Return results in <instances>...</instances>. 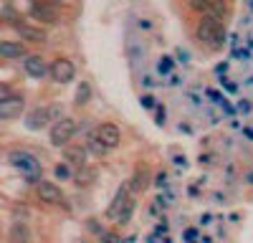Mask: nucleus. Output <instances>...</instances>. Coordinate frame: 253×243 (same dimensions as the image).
Masks as SVG:
<instances>
[{"label":"nucleus","mask_w":253,"mask_h":243,"mask_svg":"<svg viewBox=\"0 0 253 243\" xmlns=\"http://www.w3.org/2000/svg\"><path fill=\"white\" fill-rule=\"evenodd\" d=\"M10 165L26 177V182H38V177H41V162L31 152H26V150L10 152Z\"/></svg>","instance_id":"obj_1"},{"label":"nucleus","mask_w":253,"mask_h":243,"mask_svg":"<svg viewBox=\"0 0 253 243\" xmlns=\"http://www.w3.org/2000/svg\"><path fill=\"white\" fill-rule=\"evenodd\" d=\"M198 38L203 40V43H208V46L220 48L223 40H225V28H223V23H220L218 18L205 15L200 20V26H198Z\"/></svg>","instance_id":"obj_2"},{"label":"nucleus","mask_w":253,"mask_h":243,"mask_svg":"<svg viewBox=\"0 0 253 243\" xmlns=\"http://www.w3.org/2000/svg\"><path fill=\"white\" fill-rule=\"evenodd\" d=\"M74 134H76V122L69 119V117H63V119H58L56 124L51 127V145L66 150V145L71 142Z\"/></svg>","instance_id":"obj_3"},{"label":"nucleus","mask_w":253,"mask_h":243,"mask_svg":"<svg viewBox=\"0 0 253 243\" xmlns=\"http://www.w3.org/2000/svg\"><path fill=\"white\" fill-rule=\"evenodd\" d=\"M61 114V107L58 104H53V107H36V109H31L28 114H26V127L28 129H43L48 122L53 119V117H58Z\"/></svg>","instance_id":"obj_4"},{"label":"nucleus","mask_w":253,"mask_h":243,"mask_svg":"<svg viewBox=\"0 0 253 243\" xmlns=\"http://www.w3.org/2000/svg\"><path fill=\"white\" fill-rule=\"evenodd\" d=\"M126 190H129V185H122L119 188V193L114 195V200H112V205L107 208V218H112V220H119L122 218V213L129 208V202H132V198L126 195Z\"/></svg>","instance_id":"obj_5"},{"label":"nucleus","mask_w":253,"mask_h":243,"mask_svg":"<svg viewBox=\"0 0 253 243\" xmlns=\"http://www.w3.org/2000/svg\"><path fill=\"white\" fill-rule=\"evenodd\" d=\"M74 74H76V69H74V64L69 58H58V61L51 64V76H53V81H58V84H69V81L74 79Z\"/></svg>","instance_id":"obj_6"},{"label":"nucleus","mask_w":253,"mask_h":243,"mask_svg":"<svg viewBox=\"0 0 253 243\" xmlns=\"http://www.w3.org/2000/svg\"><path fill=\"white\" fill-rule=\"evenodd\" d=\"M31 15L38 20V23H43V26H51V23H56L58 20V15H56V10H53V5L51 3H31Z\"/></svg>","instance_id":"obj_7"},{"label":"nucleus","mask_w":253,"mask_h":243,"mask_svg":"<svg viewBox=\"0 0 253 243\" xmlns=\"http://www.w3.org/2000/svg\"><path fill=\"white\" fill-rule=\"evenodd\" d=\"M96 137H99V142L107 150H114L117 145H119V129H117V124H112V122H107V124H99L96 127Z\"/></svg>","instance_id":"obj_8"},{"label":"nucleus","mask_w":253,"mask_h":243,"mask_svg":"<svg viewBox=\"0 0 253 243\" xmlns=\"http://www.w3.org/2000/svg\"><path fill=\"white\" fill-rule=\"evenodd\" d=\"M20 112H23V99H20V96H10V99L0 101V119H3V122L15 119Z\"/></svg>","instance_id":"obj_9"},{"label":"nucleus","mask_w":253,"mask_h":243,"mask_svg":"<svg viewBox=\"0 0 253 243\" xmlns=\"http://www.w3.org/2000/svg\"><path fill=\"white\" fill-rule=\"evenodd\" d=\"M23 69H26V74L33 76V79H41V76H46V71H51V66H48L41 56H26Z\"/></svg>","instance_id":"obj_10"},{"label":"nucleus","mask_w":253,"mask_h":243,"mask_svg":"<svg viewBox=\"0 0 253 243\" xmlns=\"http://www.w3.org/2000/svg\"><path fill=\"white\" fill-rule=\"evenodd\" d=\"M13 28L18 31V36H20V38L31 40V43H43V40H46V31L33 28V26H23L20 20H15V23H13Z\"/></svg>","instance_id":"obj_11"},{"label":"nucleus","mask_w":253,"mask_h":243,"mask_svg":"<svg viewBox=\"0 0 253 243\" xmlns=\"http://www.w3.org/2000/svg\"><path fill=\"white\" fill-rule=\"evenodd\" d=\"M38 198L43 200V202H61L63 195H61V188H56L53 182H38Z\"/></svg>","instance_id":"obj_12"},{"label":"nucleus","mask_w":253,"mask_h":243,"mask_svg":"<svg viewBox=\"0 0 253 243\" xmlns=\"http://www.w3.org/2000/svg\"><path fill=\"white\" fill-rule=\"evenodd\" d=\"M86 155L89 150L86 147H66V162L71 167H86Z\"/></svg>","instance_id":"obj_13"},{"label":"nucleus","mask_w":253,"mask_h":243,"mask_svg":"<svg viewBox=\"0 0 253 243\" xmlns=\"http://www.w3.org/2000/svg\"><path fill=\"white\" fill-rule=\"evenodd\" d=\"M0 56L3 58H20V56H26V46L15 43V40H3V43H0Z\"/></svg>","instance_id":"obj_14"},{"label":"nucleus","mask_w":253,"mask_h":243,"mask_svg":"<svg viewBox=\"0 0 253 243\" xmlns=\"http://www.w3.org/2000/svg\"><path fill=\"white\" fill-rule=\"evenodd\" d=\"M147 182H150V175H147V170H144V167H137L134 177L129 180V190H132V193H142V190L147 188Z\"/></svg>","instance_id":"obj_15"},{"label":"nucleus","mask_w":253,"mask_h":243,"mask_svg":"<svg viewBox=\"0 0 253 243\" xmlns=\"http://www.w3.org/2000/svg\"><path fill=\"white\" fill-rule=\"evenodd\" d=\"M8 236H10V243H28V238H31V233H28V228L23 226V223H15Z\"/></svg>","instance_id":"obj_16"},{"label":"nucleus","mask_w":253,"mask_h":243,"mask_svg":"<svg viewBox=\"0 0 253 243\" xmlns=\"http://www.w3.org/2000/svg\"><path fill=\"white\" fill-rule=\"evenodd\" d=\"M89 96H91V86L84 81V84H79V89H76V96H74V104L76 107H84L89 101Z\"/></svg>","instance_id":"obj_17"},{"label":"nucleus","mask_w":253,"mask_h":243,"mask_svg":"<svg viewBox=\"0 0 253 243\" xmlns=\"http://www.w3.org/2000/svg\"><path fill=\"white\" fill-rule=\"evenodd\" d=\"M86 150H89L91 155H104V152H107V147H104L101 142H99L96 132H91V134H89V142H86Z\"/></svg>","instance_id":"obj_18"},{"label":"nucleus","mask_w":253,"mask_h":243,"mask_svg":"<svg viewBox=\"0 0 253 243\" xmlns=\"http://www.w3.org/2000/svg\"><path fill=\"white\" fill-rule=\"evenodd\" d=\"M94 177H96V172H94L91 167H89V170H86V167H81V170L76 172L74 180L79 182V185H89V182H94Z\"/></svg>","instance_id":"obj_19"},{"label":"nucleus","mask_w":253,"mask_h":243,"mask_svg":"<svg viewBox=\"0 0 253 243\" xmlns=\"http://www.w3.org/2000/svg\"><path fill=\"white\" fill-rule=\"evenodd\" d=\"M56 177L58 180H71L76 175H74V167L69 165V162H61V165H56Z\"/></svg>","instance_id":"obj_20"},{"label":"nucleus","mask_w":253,"mask_h":243,"mask_svg":"<svg viewBox=\"0 0 253 243\" xmlns=\"http://www.w3.org/2000/svg\"><path fill=\"white\" fill-rule=\"evenodd\" d=\"M175 69V61H172V56H162L160 58V66H157V71L160 74H170Z\"/></svg>","instance_id":"obj_21"},{"label":"nucleus","mask_w":253,"mask_h":243,"mask_svg":"<svg viewBox=\"0 0 253 243\" xmlns=\"http://www.w3.org/2000/svg\"><path fill=\"white\" fill-rule=\"evenodd\" d=\"M0 13H3V20H10V23H15V10H13V5H10V3H3Z\"/></svg>","instance_id":"obj_22"},{"label":"nucleus","mask_w":253,"mask_h":243,"mask_svg":"<svg viewBox=\"0 0 253 243\" xmlns=\"http://www.w3.org/2000/svg\"><path fill=\"white\" fill-rule=\"evenodd\" d=\"M187 5H190V8H195V10H205V13H208V8H210V0H190Z\"/></svg>","instance_id":"obj_23"},{"label":"nucleus","mask_w":253,"mask_h":243,"mask_svg":"<svg viewBox=\"0 0 253 243\" xmlns=\"http://www.w3.org/2000/svg\"><path fill=\"white\" fill-rule=\"evenodd\" d=\"M132 208H134V200L129 202V208H126V210L122 213V218H119V223H126V220H129V218H132Z\"/></svg>","instance_id":"obj_24"},{"label":"nucleus","mask_w":253,"mask_h":243,"mask_svg":"<svg viewBox=\"0 0 253 243\" xmlns=\"http://www.w3.org/2000/svg\"><path fill=\"white\" fill-rule=\"evenodd\" d=\"M142 107H144V109H152V107H157V104H155L152 96H142Z\"/></svg>","instance_id":"obj_25"},{"label":"nucleus","mask_w":253,"mask_h":243,"mask_svg":"<svg viewBox=\"0 0 253 243\" xmlns=\"http://www.w3.org/2000/svg\"><path fill=\"white\" fill-rule=\"evenodd\" d=\"M198 238V231L195 228H190V231H185V241H190V243H193Z\"/></svg>","instance_id":"obj_26"},{"label":"nucleus","mask_w":253,"mask_h":243,"mask_svg":"<svg viewBox=\"0 0 253 243\" xmlns=\"http://www.w3.org/2000/svg\"><path fill=\"white\" fill-rule=\"evenodd\" d=\"M101 243H119V238L114 236V233H109V236H104V241Z\"/></svg>","instance_id":"obj_27"},{"label":"nucleus","mask_w":253,"mask_h":243,"mask_svg":"<svg viewBox=\"0 0 253 243\" xmlns=\"http://www.w3.org/2000/svg\"><path fill=\"white\" fill-rule=\"evenodd\" d=\"M160 109H157V124H162V122H165V109H162V104H157Z\"/></svg>","instance_id":"obj_28"},{"label":"nucleus","mask_w":253,"mask_h":243,"mask_svg":"<svg viewBox=\"0 0 253 243\" xmlns=\"http://www.w3.org/2000/svg\"><path fill=\"white\" fill-rule=\"evenodd\" d=\"M238 109H241L243 114H248V112H251V104H248V101H241V104H238Z\"/></svg>","instance_id":"obj_29"},{"label":"nucleus","mask_w":253,"mask_h":243,"mask_svg":"<svg viewBox=\"0 0 253 243\" xmlns=\"http://www.w3.org/2000/svg\"><path fill=\"white\" fill-rule=\"evenodd\" d=\"M246 137H248V139H253V127H251V129H246Z\"/></svg>","instance_id":"obj_30"},{"label":"nucleus","mask_w":253,"mask_h":243,"mask_svg":"<svg viewBox=\"0 0 253 243\" xmlns=\"http://www.w3.org/2000/svg\"><path fill=\"white\" fill-rule=\"evenodd\" d=\"M248 182H253V172H251V175H248Z\"/></svg>","instance_id":"obj_31"}]
</instances>
